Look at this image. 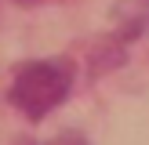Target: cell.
I'll return each instance as SVG.
<instances>
[{
	"instance_id": "1",
	"label": "cell",
	"mask_w": 149,
	"mask_h": 145,
	"mask_svg": "<svg viewBox=\"0 0 149 145\" xmlns=\"http://www.w3.org/2000/svg\"><path fill=\"white\" fill-rule=\"evenodd\" d=\"M73 91V76L65 65L58 62H26L11 80V105L18 113H26L29 120H40L51 109H58Z\"/></svg>"
}]
</instances>
